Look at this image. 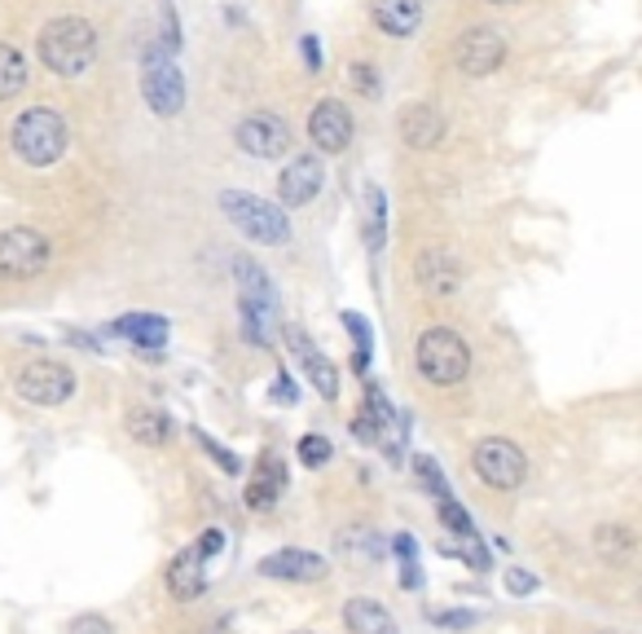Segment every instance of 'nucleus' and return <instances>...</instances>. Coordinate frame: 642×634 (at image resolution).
<instances>
[{"label":"nucleus","mask_w":642,"mask_h":634,"mask_svg":"<svg viewBox=\"0 0 642 634\" xmlns=\"http://www.w3.org/2000/svg\"><path fill=\"white\" fill-rule=\"evenodd\" d=\"M352 133H356L352 111L339 97H321L313 106V115H309V142L318 150H325V155H343L352 146Z\"/></svg>","instance_id":"f8f14e48"},{"label":"nucleus","mask_w":642,"mask_h":634,"mask_svg":"<svg viewBox=\"0 0 642 634\" xmlns=\"http://www.w3.org/2000/svg\"><path fill=\"white\" fill-rule=\"evenodd\" d=\"M370 22L392 40H410L423 27V0H370Z\"/></svg>","instance_id":"6ab92c4d"},{"label":"nucleus","mask_w":642,"mask_h":634,"mask_svg":"<svg viewBox=\"0 0 642 634\" xmlns=\"http://www.w3.org/2000/svg\"><path fill=\"white\" fill-rule=\"evenodd\" d=\"M234 142L251 159H282L291 150V124L273 111H256L234 128Z\"/></svg>","instance_id":"9d476101"},{"label":"nucleus","mask_w":642,"mask_h":634,"mask_svg":"<svg viewBox=\"0 0 642 634\" xmlns=\"http://www.w3.org/2000/svg\"><path fill=\"white\" fill-rule=\"evenodd\" d=\"M198 440H203V449H211V458H216V462H220L225 471H238V458H234L229 449H220V445H216L211 436H203V432H198Z\"/></svg>","instance_id":"c9c22d12"},{"label":"nucleus","mask_w":642,"mask_h":634,"mask_svg":"<svg viewBox=\"0 0 642 634\" xmlns=\"http://www.w3.org/2000/svg\"><path fill=\"white\" fill-rule=\"evenodd\" d=\"M506 591H510V595H532V591H537V578L524 573V569H506Z\"/></svg>","instance_id":"f704fd0d"},{"label":"nucleus","mask_w":642,"mask_h":634,"mask_svg":"<svg viewBox=\"0 0 642 634\" xmlns=\"http://www.w3.org/2000/svg\"><path fill=\"white\" fill-rule=\"evenodd\" d=\"M348 80H352V89H356V93L379 97V75H374V66H370V62H352V66H348Z\"/></svg>","instance_id":"7c9ffc66"},{"label":"nucleus","mask_w":642,"mask_h":634,"mask_svg":"<svg viewBox=\"0 0 642 634\" xmlns=\"http://www.w3.org/2000/svg\"><path fill=\"white\" fill-rule=\"evenodd\" d=\"M296 454H300V462H304V467H325L334 449H330V440H325V436H318V432H309V436H300Z\"/></svg>","instance_id":"c85d7f7f"},{"label":"nucleus","mask_w":642,"mask_h":634,"mask_svg":"<svg viewBox=\"0 0 642 634\" xmlns=\"http://www.w3.org/2000/svg\"><path fill=\"white\" fill-rule=\"evenodd\" d=\"M111 335L133 340V344L151 357V353H163V344H167V318H163V313H124V318L111 326Z\"/></svg>","instance_id":"412c9836"},{"label":"nucleus","mask_w":642,"mask_h":634,"mask_svg":"<svg viewBox=\"0 0 642 634\" xmlns=\"http://www.w3.org/2000/svg\"><path fill=\"white\" fill-rule=\"evenodd\" d=\"M282 493H287V462L269 449V454H260V462H256V471H251L247 507H251V511H269V507H278Z\"/></svg>","instance_id":"a211bd4d"},{"label":"nucleus","mask_w":642,"mask_h":634,"mask_svg":"<svg viewBox=\"0 0 642 634\" xmlns=\"http://www.w3.org/2000/svg\"><path fill=\"white\" fill-rule=\"evenodd\" d=\"M66 119L53 106H27L9 128V146L27 168H53L66 155Z\"/></svg>","instance_id":"f03ea898"},{"label":"nucleus","mask_w":642,"mask_h":634,"mask_svg":"<svg viewBox=\"0 0 642 634\" xmlns=\"http://www.w3.org/2000/svg\"><path fill=\"white\" fill-rule=\"evenodd\" d=\"M296 397H300V393H296V380H291V375H278V380H273V402H291V406H296Z\"/></svg>","instance_id":"4c0bfd02"},{"label":"nucleus","mask_w":642,"mask_h":634,"mask_svg":"<svg viewBox=\"0 0 642 634\" xmlns=\"http://www.w3.org/2000/svg\"><path fill=\"white\" fill-rule=\"evenodd\" d=\"M198 551H203V560L220 555V551H225V533H220V529H207V533L198 538Z\"/></svg>","instance_id":"e433bc0d"},{"label":"nucleus","mask_w":642,"mask_h":634,"mask_svg":"<svg viewBox=\"0 0 642 634\" xmlns=\"http://www.w3.org/2000/svg\"><path fill=\"white\" fill-rule=\"evenodd\" d=\"M506 62V35L497 27H472L458 44H454V66L472 80H484L493 75L497 66Z\"/></svg>","instance_id":"9b49d317"},{"label":"nucleus","mask_w":642,"mask_h":634,"mask_svg":"<svg viewBox=\"0 0 642 634\" xmlns=\"http://www.w3.org/2000/svg\"><path fill=\"white\" fill-rule=\"evenodd\" d=\"M167 591H172V600H180V604H189V600H198V595L207 591V564H203V551H198V547H185V551L167 564Z\"/></svg>","instance_id":"aec40b11"},{"label":"nucleus","mask_w":642,"mask_h":634,"mask_svg":"<svg viewBox=\"0 0 642 634\" xmlns=\"http://www.w3.org/2000/svg\"><path fill=\"white\" fill-rule=\"evenodd\" d=\"M27 89V58L18 44H4L0 40V102L18 97Z\"/></svg>","instance_id":"393cba45"},{"label":"nucleus","mask_w":642,"mask_h":634,"mask_svg":"<svg viewBox=\"0 0 642 634\" xmlns=\"http://www.w3.org/2000/svg\"><path fill=\"white\" fill-rule=\"evenodd\" d=\"M383 220H387V199H383V190L374 186V190H370V251L383 247Z\"/></svg>","instance_id":"c756f323"},{"label":"nucleus","mask_w":642,"mask_h":634,"mask_svg":"<svg viewBox=\"0 0 642 634\" xmlns=\"http://www.w3.org/2000/svg\"><path fill=\"white\" fill-rule=\"evenodd\" d=\"M53 247L40 229L31 225H9L0 229V282H31L49 269Z\"/></svg>","instance_id":"0eeeda50"},{"label":"nucleus","mask_w":642,"mask_h":634,"mask_svg":"<svg viewBox=\"0 0 642 634\" xmlns=\"http://www.w3.org/2000/svg\"><path fill=\"white\" fill-rule=\"evenodd\" d=\"M35 49H40V62H44L53 75L75 80V75H84V71L97 62V27H93L89 18L62 13V18L44 22Z\"/></svg>","instance_id":"f257e3e1"},{"label":"nucleus","mask_w":642,"mask_h":634,"mask_svg":"<svg viewBox=\"0 0 642 634\" xmlns=\"http://www.w3.org/2000/svg\"><path fill=\"white\" fill-rule=\"evenodd\" d=\"M300 53H304V66H309V71H321V49H318V35H304V40H300Z\"/></svg>","instance_id":"ea45409f"},{"label":"nucleus","mask_w":642,"mask_h":634,"mask_svg":"<svg viewBox=\"0 0 642 634\" xmlns=\"http://www.w3.org/2000/svg\"><path fill=\"white\" fill-rule=\"evenodd\" d=\"M343 326H348V335L356 340V371H365L370 366V353H374V335H370V322L361 318V313H343Z\"/></svg>","instance_id":"bb28decb"},{"label":"nucleus","mask_w":642,"mask_h":634,"mask_svg":"<svg viewBox=\"0 0 642 634\" xmlns=\"http://www.w3.org/2000/svg\"><path fill=\"white\" fill-rule=\"evenodd\" d=\"M352 436H356V440H365V445H379V427L365 419V415H356V419H352Z\"/></svg>","instance_id":"58836bf2"},{"label":"nucleus","mask_w":642,"mask_h":634,"mask_svg":"<svg viewBox=\"0 0 642 634\" xmlns=\"http://www.w3.org/2000/svg\"><path fill=\"white\" fill-rule=\"evenodd\" d=\"M343 626L348 634H401L396 617L379 600H361V595L343 604Z\"/></svg>","instance_id":"4be33fe9"},{"label":"nucleus","mask_w":642,"mask_h":634,"mask_svg":"<svg viewBox=\"0 0 642 634\" xmlns=\"http://www.w3.org/2000/svg\"><path fill=\"white\" fill-rule=\"evenodd\" d=\"M260 573L273 578V582H321L330 573V564L321 560L318 551H300V547H287V551H273L260 560Z\"/></svg>","instance_id":"dca6fc26"},{"label":"nucleus","mask_w":642,"mask_h":634,"mask_svg":"<svg viewBox=\"0 0 642 634\" xmlns=\"http://www.w3.org/2000/svg\"><path fill=\"white\" fill-rule=\"evenodd\" d=\"M488 4H519V0H488Z\"/></svg>","instance_id":"79ce46f5"},{"label":"nucleus","mask_w":642,"mask_h":634,"mask_svg":"<svg viewBox=\"0 0 642 634\" xmlns=\"http://www.w3.org/2000/svg\"><path fill=\"white\" fill-rule=\"evenodd\" d=\"M414 366H418V375H423L427 384L454 388V384H463L467 371H472V349H467V340H463L458 331L432 326V331H423L418 344H414Z\"/></svg>","instance_id":"20e7f679"},{"label":"nucleus","mask_w":642,"mask_h":634,"mask_svg":"<svg viewBox=\"0 0 642 634\" xmlns=\"http://www.w3.org/2000/svg\"><path fill=\"white\" fill-rule=\"evenodd\" d=\"M220 211L260 247H282L291 238V220L287 211L260 195H247V190H220Z\"/></svg>","instance_id":"423d86ee"},{"label":"nucleus","mask_w":642,"mask_h":634,"mask_svg":"<svg viewBox=\"0 0 642 634\" xmlns=\"http://www.w3.org/2000/svg\"><path fill=\"white\" fill-rule=\"evenodd\" d=\"M234 282H238V309H242V335L260 349H269L273 340V322H278V291L265 264H256L251 256L234 260Z\"/></svg>","instance_id":"7ed1b4c3"},{"label":"nucleus","mask_w":642,"mask_h":634,"mask_svg":"<svg viewBox=\"0 0 642 634\" xmlns=\"http://www.w3.org/2000/svg\"><path fill=\"white\" fill-rule=\"evenodd\" d=\"M66 634H115V626L106 622V617H97V613H84V617H75Z\"/></svg>","instance_id":"72a5a7b5"},{"label":"nucleus","mask_w":642,"mask_h":634,"mask_svg":"<svg viewBox=\"0 0 642 634\" xmlns=\"http://www.w3.org/2000/svg\"><path fill=\"white\" fill-rule=\"evenodd\" d=\"M472 467H476V476H480L484 485L497 489V493L519 489L524 476H528V458H524V449H519L515 440H506V436H484V440H476V449H472Z\"/></svg>","instance_id":"6e6552de"},{"label":"nucleus","mask_w":642,"mask_h":634,"mask_svg":"<svg viewBox=\"0 0 642 634\" xmlns=\"http://www.w3.org/2000/svg\"><path fill=\"white\" fill-rule=\"evenodd\" d=\"M159 18H163V49L167 53H176L180 49V22H176V9H172V0H159Z\"/></svg>","instance_id":"473e14b6"},{"label":"nucleus","mask_w":642,"mask_h":634,"mask_svg":"<svg viewBox=\"0 0 642 634\" xmlns=\"http://www.w3.org/2000/svg\"><path fill=\"white\" fill-rule=\"evenodd\" d=\"M361 415L379 427V445H387V432L396 427V410L387 406L383 388H370V393H365V410H361Z\"/></svg>","instance_id":"a878e982"},{"label":"nucleus","mask_w":642,"mask_h":634,"mask_svg":"<svg viewBox=\"0 0 642 634\" xmlns=\"http://www.w3.org/2000/svg\"><path fill=\"white\" fill-rule=\"evenodd\" d=\"M594 551H599V560H608L612 569H630L634 555H639V538H634L630 524H603V529L594 533Z\"/></svg>","instance_id":"5701e85b"},{"label":"nucleus","mask_w":642,"mask_h":634,"mask_svg":"<svg viewBox=\"0 0 642 634\" xmlns=\"http://www.w3.org/2000/svg\"><path fill=\"white\" fill-rule=\"evenodd\" d=\"M287 344L296 349V357H300V366L309 371L313 388H318L325 402H334V397H339V371H334V362L321 353L318 344L309 340V331H300V326H287Z\"/></svg>","instance_id":"f3484780"},{"label":"nucleus","mask_w":642,"mask_h":634,"mask_svg":"<svg viewBox=\"0 0 642 634\" xmlns=\"http://www.w3.org/2000/svg\"><path fill=\"white\" fill-rule=\"evenodd\" d=\"M142 97H146V106L159 115V119H172V115H180L185 111V71H180V62H176V53H167L163 44H146V53H142Z\"/></svg>","instance_id":"39448f33"},{"label":"nucleus","mask_w":642,"mask_h":634,"mask_svg":"<svg viewBox=\"0 0 642 634\" xmlns=\"http://www.w3.org/2000/svg\"><path fill=\"white\" fill-rule=\"evenodd\" d=\"M13 393L27 402V406H62V402H71L75 397V375H71V366H62V362H53V357H31L22 371H18V380H13Z\"/></svg>","instance_id":"1a4fd4ad"},{"label":"nucleus","mask_w":642,"mask_h":634,"mask_svg":"<svg viewBox=\"0 0 642 634\" xmlns=\"http://www.w3.org/2000/svg\"><path fill=\"white\" fill-rule=\"evenodd\" d=\"M325 181V168H321L318 155H291V164L278 173V204L282 208H304L313 204Z\"/></svg>","instance_id":"4468645a"},{"label":"nucleus","mask_w":642,"mask_h":634,"mask_svg":"<svg viewBox=\"0 0 642 634\" xmlns=\"http://www.w3.org/2000/svg\"><path fill=\"white\" fill-rule=\"evenodd\" d=\"M396 128H401V142H405L410 150H432V146H441V137H445V115H441L436 102H410V106L401 111Z\"/></svg>","instance_id":"2eb2a0df"},{"label":"nucleus","mask_w":642,"mask_h":634,"mask_svg":"<svg viewBox=\"0 0 642 634\" xmlns=\"http://www.w3.org/2000/svg\"><path fill=\"white\" fill-rule=\"evenodd\" d=\"M436 511H441V524L449 529V533H458V538H467V533H476L472 529V516H467V507L454 498V493H445V498H436Z\"/></svg>","instance_id":"cd10ccee"},{"label":"nucleus","mask_w":642,"mask_h":634,"mask_svg":"<svg viewBox=\"0 0 642 634\" xmlns=\"http://www.w3.org/2000/svg\"><path fill=\"white\" fill-rule=\"evenodd\" d=\"M414 471H418V480H423L436 498H445V493H449V485H445V476H441V467H436L432 458H423V454H418V458H414Z\"/></svg>","instance_id":"2f4dec72"},{"label":"nucleus","mask_w":642,"mask_h":634,"mask_svg":"<svg viewBox=\"0 0 642 634\" xmlns=\"http://www.w3.org/2000/svg\"><path fill=\"white\" fill-rule=\"evenodd\" d=\"M414 278L427 295H454L463 287V260L454 247H423L418 260H414Z\"/></svg>","instance_id":"ddd939ff"},{"label":"nucleus","mask_w":642,"mask_h":634,"mask_svg":"<svg viewBox=\"0 0 642 634\" xmlns=\"http://www.w3.org/2000/svg\"><path fill=\"white\" fill-rule=\"evenodd\" d=\"M436 622H441V626H458V631H463V626H476L480 617H476V613H436Z\"/></svg>","instance_id":"a19ab883"},{"label":"nucleus","mask_w":642,"mask_h":634,"mask_svg":"<svg viewBox=\"0 0 642 634\" xmlns=\"http://www.w3.org/2000/svg\"><path fill=\"white\" fill-rule=\"evenodd\" d=\"M128 436L137 440V445H151V449H159L167 445V436H172V423L163 410H151V406H133L128 410Z\"/></svg>","instance_id":"b1692460"}]
</instances>
